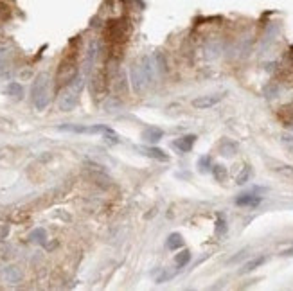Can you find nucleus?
<instances>
[{
  "mask_svg": "<svg viewBox=\"0 0 293 291\" xmlns=\"http://www.w3.org/2000/svg\"><path fill=\"white\" fill-rule=\"evenodd\" d=\"M277 119L281 120L284 126H293V101L277 110Z\"/></svg>",
  "mask_w": 293,
  "mask_h": 291,
  "instance_id": "nucleus-9",
  "label": "nucleus"
},
{
  "mask_svg": "<svg viewBox=\"0 0 293 291\" xmlns=\"http://www.w3.org/2000/svg\"><path fill=\"white\" fill-rule=\"evenodd\" d=\"M49 76L45 72L38 74L32 85V103L38 110H45L49 104Z\"/></svg>",
  "mask_w": 293,
  "mask_h": 291,
  "instance_id": "nucleus-4",
  "label": "nucleus"
},
{
  "mask_svg": "<svg viewBox=\"0 0 293 291\" xmlns=\"http://www.w3.org/2000/svg\"><path fill=\"white\" fill-rule=\"evenodd\" d=\"M63 92L59 94V110L63 112H70V110L78 104L79 101V94H81V90H83V81L79 78H76L72 83H68L67 87H63Z\"/></svg>",
  "mask_w": 293,
  "mask_h": 291,
  "instance_id": "nucleus-3",
  "label": "nucleus"
},
{
  "mask_svg": "<svg viewBox=\"0 0 293 291\" xmlns=\"http://www.w3.org/2000/svg\"><path fill=\"white\" fill-rule=\"evenodd\" d=\"M7 94L13 95L15 99H22V95H24V88H22L18 83H11L9 87H7Z\"/></svg>",
  "mask_w": 293,
  "mask_h": 291,
  "instance_id": "nucleus-19",
  "label": "nucleus"
},
{
  "mask_svg": "<svg viewBox=\"0 0 293 291\" xmlns=\"http://www.w3.org/2000/svg\"><path fill=\"white\" fill-rule=\"evenodd\" d=\"M194 142H196V135H187V137H182V139L175 141L173 147L178 151V153H189V151L193 149Z\"/></svg>",
  "mask_w": 293,
  "mask_h": 291,
  "instance_id": "nucleus-8",
  "label": "nucleus"
},
{
  "mask_svg": "<svg viewBox=\"0 0 293 291\" xmlns=\"http://www.w3.org/2000/svg\"><path fill=\"white\" fill-rule=\"evenodd\" d=\"M164 137V131L160 130V128H155V126H151V128H146V130L142 131V141L149 142V144H155V142H158L160 139Z\"/></svg>",
  "mask_w": 293,
  "mask_h": 291,
  "instance_id": "nucleus-11",
  "label": "nucleus"
},
{
  "mask_svg": "<svg viewBox=\"0 0 293 291\" xmlns=\"http://www.w3.org/2000/svg\"><path fill=\"white\" fill-rule=\"evenodd\" d=\"M207 162H209V158H202V160H200V166H202V171H207Z\"/></svg>",
  "mask_w": 293,
  "mask_h": 291,
  "instance_id": "nucleus-25",
  "label": "nucleus"
},
{
  "mask_svg": "<svg viewBox=\"0 0 293 291\" xmlns=\"http://www.w3.org/2000/svg\"><path fill=\"white\" fill-rule=\"evenodd\" d=\"M227 232V221L223 218H218V223H216V235H223Z\"/></svg>",
  "mask_w": 293,
  "mask_h": 291,
  "instance_id": "nucleus-20",
  "label": "nucleus"
},
{
  "mask_svg": "<svg viewBox=\"0 0 293 291\" xmlns=\"http://www.w3.org/2000/svg\"><path fill=\"white\" fill-rule=\"evenodd\" d=\"M250 175H252V169H250V166H245L243 169H241V173L235 176V183L237 185H245L248 180H250Z\"/></svg>",
  "mask_w": 293,
  "mask_h": 291,
  "instance_id": "nucleus-17",
  "label": "nucleus"
},
{
  "mask_svg": "<svg viewBox=\"0 0 293 291\" xmlns=\"http://www.w3.org/2000/svg\"><path fill=\"white\" fill-rule=\"evenodd\" d=\"M292 128H293V126H292Z\"/></svg>",
  "mask_w": 293,
  "mask_h": 291,
  "instance_id": "nucleus-26",
  "label": "nucleus"
},
{
  "mask_svg": "<svg viewBox=\"0 0 293 291\" xmlns=\"http://www.w3.org/2000/svg\"><path fill=\"white\" fill-rule=\"evenodd\" d=\"M264 262H266V255H259V257H256V259L248 261V262H246V264L239 270V273H241V275H245V273H250V271L257 270V268H261Z\"/></svg>",
  "mask_w": 293,
  "mask_h": 291,
  "instance_id": "nucleus-12",
  "label": "nucleus"
},
{
  "mask_svg": "<svg viewBox=\"0 0 293 291\" xmlns=\"http://www.w3.org/2000/svg\"><path fill=\"white\" fill-rule=\"evenodd\" d=\"M281 139H283V144L286 146V147H288V149L293 153V135H286V133H284Z\"/></svg>",
  "mask_w": 293,
  "mask_h": 291,
  "instance_id": "nucleus-22",
  "label": "nucleus"
},
{
  "mask_svg": "<svg viewBox=\"0 0 293 291\" xmlns=\"http://www.w3.org/2000/svg\"><path fill=\"white\" fill-rule=\"evenodd\" d=\"M131 34V24L128 18H114L108 20L103 31L105 42L108 45V56L110 59H120L122 58V51L128 42V38Z\"/></svg>",
  "mask_w": 293,
  "mask_h": 291,
  "instance_id": "nucleus-1",
  "label": "nucleus"
},
{
  "mask_svg": "<svg viewBox=\"0 0 293 291\" xmlns=\"http://www.w3.org/2000/svg\"><path fill=\"white\" fill-rule=\"evenodd\" d=\"M245 254H246V250H241V252H237V255H235V257H232V259L229 261V262H235V261H239Z\"/></svg>",
  "mask_w": 293,
  "mask_h": 291,
  "instance_id": "nucleus-23",
  "label": "nucleus"
},
{
  "mask_svg": "<svg viewBox=\"0 0 293 291\" xmlns=\"http://www.w3.org/2000/svg\"><path fill=\"white\" fill-rule=\"evenodd\" d=\"M275 175L283 178V180H288V182H293V166L290 164H281V162H273L272 167H270Z\"/></svg>",
  "mask_w": 293,
  "mask_h": 291,
  "instance_id": "nucleus-7",
  "label": "nucleus"
},
{
  "mask_svg": "<svg viewBox=\"0 0 293 291\" xmlns=\"http://www.w3.org/2000/svg\"><path fill=\"white\" fill-rule=\"evenodd\" d=\"M189 261H191V252H189V250H182V252L176 254V257H175V262H176L178 268H183L185 264H189Z\"/></svg>",
  "mask_w": 293,
  "mask_h": 291,
  "instance_id": "nucleus-16",
  "label": "nucleus"
},
{
  "mask_svg": "<svg viewBox=\"0 0 293 291\" xmlns=\"http://www.w3.org/2000/svg\"><path fill=\"white\" fill-rule=\"evenodd\" d=\"M223 95L221 94H214V95H200L193 101V108L196 110H209L212 106H216L218 103H221Z\"/></svg>",
  "mask_w": 293,
  "mask_h": 291,
  "instance_id": "nucleus-6",
  "label": "nucleus"
},
{
  "mask_svg": "<svg viewBox=\"0 0 293 291\" xmlns=\"http://www.w3.org/2000/svg\"><path fill=\"white\" fill-rule=\"evenodd\" d=\"M212 175H214L216 182H225V180H227V169H225V166H220V164H216V166L212 167Z\"/></svg>",
  "mask_w": 293,
  "mask_h": 291,
  "instance_id": "nucleus-18",
  "label": "nucleus"
},
{
  "mask_svg": "<svg viewBox=\"0 0 293 291\" xmlns=\"http://www.w3.org/2000/svg\"><path fill=\"white\" fill-rule=\"evenodd\" d=\"M9 16H11L9 7H7V5H4V4H0V24H2V22H5V20H9Z\"/></svg>",
  "mask_w": 293,
  "mask_h": 291,
  "instance_id": "nucleus-21",
  "label": "nucleus"
},
{
  "mask_svg": "<svg viewBox=\"0 0 293 291\" xmlns=\"http://www.w3.org/2000/svg\"><path fill=\"white\" fill-rule=\"evenodd\" d=\"M141 151L146 156H149V158H155V160H160V162L168 160V155H166L162 149H158V147H153V146H146V147H141Z\"/></svg>",
  "mask_w": 293,
  "mask_h": 291,
  "instance_id": "nucleus-13",
  "label": "nucleus"
},
{
  "mask_svg": "<svg viewBox=\"0 0 293 291\" xmlns=\"http://www.w3.org/2000/svg\"><path fill=\"white\" fill-rule=\"evenodd\" d=\"M79 38H74L68 49L63 54L61 61L56 70V88L61 90L68 83L78 78V54H79Z\"/></svg>",
  "mask_w": 293,
  "mask_h": 291,
  "instance_id": "nucleus-2",
  "label": "nucleus"
},
{
  "mask_svg": "<svg viewBox=\"0 0 293 291\" xmlns=\"http://www.w3.org/2000/svg\"><path fill=\"white\" fill-rule=\"evenodd\" d=\"M92 87H94V97L95 99H103L108 92V70L106 67H101L94 76V81H92Z\"/></svg>",
  "mask_w": 293,
  "mask_h": 291,
  "instance_id": "nucleus-5",
  "label": "nucleus"
},
{
  "mask_svg": "<svg viewBox=\"0 0 293 291\" xmlns=\"http://www.w3.org/2000/svg\"><path fill=\"white\" fill-rule=\"evenodd\" d=\"M168 248L169 250H180L183 246V237L178 232H173V234L168 237Z\"/></svg>",
  "mask_w": 293,
  "mask_h": 291,
  "instance_id": "nucleus-15",
  "label": "nucleus"
},
{
  "mask_svg": "<svg viewBox=\"0 0 293 291\" xmlns=\"http://www.w3.org/2000/svg\"><path fill=\"white\" fill-rule=\"evenodd\" d=\"M281 255H283V257H293V246L292 248H286L284 252H281Z\"/></svg>",
  "mask_w": 293,
  "mask_h": 291,
  "instance_id": "nucleus-24",
  "label": "nucleus"
},
{
  "mask_svg": "<svg viewBox=\"0 0 293 291\" xmlns=\"http://www.w3.org/2000/svg\"><path fill=\"white\" fill-rule=\"evenodd\" d=\"M261 202L263 198L257 194H241L235 198V205H239V207H257Z\"/></svg>",
  "mask_w": 293,
  "mask_h": 291,
  "instance_id": "nucleus-10",
  "label": "nucleus"
},
{
  "mask_svg": "<svg viewBox=\"0 0 293 291\" xmlns=\"http://www.w3.org/2000/svg\"><path fill=\"white\" fill-rule=\"evenodd\" d=\"M237 153V146L231 141H223L220 144V155L223 156H234Z\"/></svg>",
  "mask_w": 293,
  "mask_h": 291,
  "instance_id": "nucleus-14",
  "label": "nucleus"
}]
</instances>
